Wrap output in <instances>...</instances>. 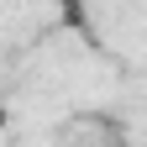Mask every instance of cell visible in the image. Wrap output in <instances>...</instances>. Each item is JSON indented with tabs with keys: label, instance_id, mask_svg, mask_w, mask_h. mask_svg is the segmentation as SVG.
I'll use <instances>...</instances> for the list:
<instances>
[{
	"label": "cell",
	"instance_id": "2",
	"mask_svg": "<svg viewBox=\"0 0 147 147\" xmlns=\"http://www.w3.org/2000/svg\"><path fill=\"white\" fill-rule=\"evenodd\" d=\"M53 5H63V11H74V5H79V0H53Z\"/></svg>",
	"mask_w": 147,
	"mask_h": 147
},
{
	"label": "cell",
	"instance_id": "1",
	"mask_svg": "<svg viewBox=\"0 0 147 147\" xmlns=\"http://www.w3.org/2000/svg\"><path fill=\"white\" fill-rule=\"evenodd\" d=\"M5 126H11V116H5V100H0V131H5Z\"/></svg>",
	"mask_w": 147,
	"mask_h": 147
}]
</instances>
